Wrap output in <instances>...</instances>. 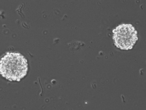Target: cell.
Returning <instances> with one entry per match:
<instances>
[{
	"mask_svg": "<svg viewBox=\"0 0 146 110\" xmlns=\"http://www.w3.org/2000/svg\"><path fill=\"white\" fill-rule=\"evenodd\" d=\"M27 71V59L18 53H7L0 61V73L9 81H20Z\"/></svg>",
	"mask_w": 146,
	"mask_h": 110,
	"instance_id": "1",
	"label": "cell"
},
{
	"mask_svg": "<svg viewBox=\"0 0 146 110\" xmlns=\"http://www.w3.org/2000/svg\"><path fill=\"white\" fill-rule=\"evenodd\" d=\"M113 33L114 43L121 49H131L138 40L137 33L131 24L120 25L113 30Z\"/></svg>",
	"mask_w": 146,
	"mask_h": 110,
	"instance_id": "2",
	"label": "cell"
}]
</instances>
